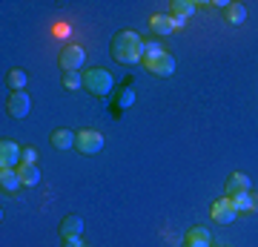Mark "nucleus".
I'll return each instance as SVG.
<instances>
[{
    "label": "nucleus",
    "mask_w": 258,
    "mask_h": 247,
    "mask_svg": "<svg viewBox=\"0 0 258 247\" xmlns=\"http://www.w3.org/2000/svg\"><path fill=\"white\" fill-rule=\"evenodd\" d=\"M141 49H144V40H141L138 32H118V35L112 37V58L123 66H135V64H144V55H141Z\"/></svg>",
    "instance_id": "f257e3e1"
},
{
    "label": "nucleus",
    "mask_w": 258,
    "mask_h": 247,
    "mask_svg": "<svg viewBox=\"0 0 258 247\" xmlns=\"http://www.w3.org/2000/svg\"><path fill=\"white\" fill-rule=\"evenodd\" d=\"M83 86L92 92V95H109L112 86H115V78H112L106 69H86L83 72Z\"/></svg>",
    "instance_id": "f03ea898"
},
{
    "label": "nucleus",
    "mask_w": 258,
    "mask_h": 247,
    "mask_svg": "<svg viewBox=\"0 0 258 247\" xmlns=\"http://www.w3.org/2000/svg\"><path fill=\"white\" fill-rule=\"evenodd\" d=\"M75 150L81 156H98L103 150V135L98 129H78L75 132Z\"/></svg>",
    "instance_id": "7ed1b4c3"
},
{
    "label": "nucleus",
    "mask_w": 258,
    "mask_h": 247,
    "mask_svg": "<svg viewBox=\"0 0 258 247\" xmlns=\"http://www.w3.org/2000/svg\"><path fill=\"white\" fill-rule=\"evenodd\" d=\"M57 61H60V66H63V72H78V69L86 64V49L78 46V43H66L63 49H60Z\"/></svg>",
    "instance_id": "20e7f679"
},
{
    "label": "nucleus",
    "mask_w": 258,
    "mask_h": 247,
    "mask_svg": "<svg viewBox=\"0 0 258 247\" xmlns=\"http://www.w3.org/2000/svg\"><path fill=\"white\" fill-rule=\"evenodd\" d=\"M210 216L215 224H235V219H238V210H235V204H232V199H218V202L210 204Z\"/></svg>",
    "instance_id": "39448f33"
},
{
    "label": "nucleus",
    "mask_w": 258,
    "mask_h": 247,
    "mask_svg": "<svg viewBox=\"0 0 258 247\" xmlns=\"http://www.w3.org/2000/svg\"><path fill=\"white\" fill-rule=\"evenodd\" d=\"M23 164V150H20L15 141H0V167L3 170H18Z\"/></svg>",
    "instance_id": "423d86ee"
},
{
    "label": "nucleus",
    "mask_w": 258,
    "mask_h": 247,
    "mask_svg": "<svg viewBox=\"0 0 258 247\" xmlns=\"http://www.w3.org/2000/svg\"><path fill=\"white\" fill-rule=\"evenodd\" d=\"M6 110H9L12 118H26L29 110H32V98H29L26 92H12V95H9V104H6Z\"/></svg>",
    "instance_id": "0eeeda50"
},
{
    "label": "nucleus",
    "mask_w": 258,
    "mask_h": 247,
    "mask_svg": "<svg viewBox=\"0 0 258 247\" xmlns=\"http://www.w3.org/2000/svg\"><path fill=\"white\" fill-rule=\"evenodd\" d=\"M175 66H178V64H175V58L166 52V55L155 58V61H147V64H144V69H149V72L158 75V78H169V75L175 72Z\"/></svg>",
    "instance_id": "6e6552de"
},
{
    "label": "nucleus",
    "mask_w": 258,
    "mask_h": 247,
    "mask_svg": "<svg viewBox=\"0 0 258 247\" xmlns=\"http://www.w3.org/2000/svg\"><path fill=\"white\" fill-rule=\"evenodd\" d=\"M149 29L155 37H169L175 32V23H172V15H152L149 18Z\"/></svg>",
    "instance_id": "1a4fd4ad"
},
{
    "label": "nucleus",
    "mask_w": 258,
    "mask_h": 247,
    "mask_svg": "<svg viewBox=\"0 0 258 247\" xmlns=\"http://www.w3.org/2000/svg\"><path fill=\"white\" fill-rule=\"evenodd\" d=\"M224 190H227V199H235L241 192H249V175L232 173L230 178H227V184H224Z\"/></svg>",
    "instance_id": "9d476101"
},
{
    "label": "nucleus",
    "mask_w": 258,
    "mask_h": 247,
    "mask_svg": "<svg viewBox=\"0 0 258 247\" xmlns=\"http://www.w3.org/2000/svg\"><path fill=\"white\" fill-rule=\"evenodd\" d=\"M49 144L55 146V150H60V153H66V150L75 146V132L66 129V127H60V129H55V132L49 135Z\"/></svg>",
    "instance_id": "9b49d317"
},
{
    "label": "nucleus",
    "mask_w": 258,
    "mask_h": 247,
    "mask_svg": "<svg viewBox=\"0 0 258 247\" xmlns=\"http://www.w3.org/2000/svg\"><path fill=\"white\" fill-rule=\"evenodd\" d=\"M232 204H235L238 216H241V213H258V195H255V192H241V195L232 199Z\"/></svg>",
    "instance_id": "f8f14e48"
},
{
    "label": "nucleus",
    "mask_w": 258,
    "mask_h": 247,
    "mask_svg": "<svg viewBox=\"0 0 258 247\" xmlns=\"http://www.w3.org/2000/svg\"><path fill=\"white\" fill-rule=\"evenodd\" d=\"M0 187H3V192H15L18 187H23L18 170H3L0 167Z\"/></svg>",
    "instance_id": "ddd939ff"
},
{
    "label": "nucleus",
    "mask_w": 258,
    "mask_h": 247,
    "mask_svg": "<svg viewBox=\"0 0 258 247\" xmlns=\"http://www.w3.org/2000/svg\"><path fill=\"white\" fill-rule=\"evenodd\" d=\"M18 175H20V181L26 184V187L40 184V170H37V164H20L18 167Z\"/></svg>",
    "instance_id": "4468645a"
},
{
    "label": "nucleus",
    "mask_w": 258,
    "mask_h": 247,
    "mask_svg": "<svg viewBox=\"0 0 258 247\" xmlns=\"http://www.w3.org/2000/svg\"><path fill=\"white\" fill-rule=\"evenodd\" d=\"M83 233V219L81 216H66L60 221V236H81Z\"/></svg>",
    "instance_id": "2eb2a0df"
},
{
    "label": "nucleus",
    "mask_w": 258,
    "mask_h": 247,
    "mask_svg": "<svg viewBox=\"0 0 258 247\" xmlns=\"http://www.w3.org/2000/svg\"><path fill=\"white\" fill-rule=\"evenodd\" d=\"M141 55H144V64L147 61H155V58L166 55V46L161 40H144V49H141Z\"/></svg>",
    "instance_id": "dca6fc26"
},
{
    "label": "nucleus",
    "mask_w": 258,
    "mask_h": 247,
    "mask_svg": "<svg viewBox=\"0 0 258 247\" xmlns=\"http://www.w3.org/2000/svg\"><path fill=\"white\" fill-rule=\"evenodd\" d=\"M224 12H227V23H232V26H241L247 20V6L244 3H230Z\"/></svg>",
    "instance_id": "f3484780"
},
{
    "label": "nucleus",
    "mask_w": 258,
    "mask_h": 247,
    "mask_svg": "<svg viewBox=\"0 0 258 247\" xmlns=\"http://www.w3.org/2000/svg\"><path fill=\"white\" fill-rule=\"evenodd\" d=\"M195 9H198V3H192V0H175L169 15H175V18H192Z\"/></svg>",
    "instance_id": "a211bd4d"
},
{
    "label": "nucleus",
    "mask_w": 258,
    "mask_h": 247,
    "mask_svg": "<svg viewBox=\"0 0 258 247\" xmlns=\"http://www.w3.org/2000/svg\"><path fill=\"white\" fill-rule=\"evenodd\" d=\"M26 81H29V78H26V72H23V69H12L9 78H6V83L12 86V92H23Z\"/></svg>",
    "instance_id": "6ab92c4d"
},
{
    "label": "nucleus",
    "mask_w": 258,
    "mask_h": 247,
    "mask_svg": "<svg viewBox=\"0 0 258 247\" xmlns=\"http://www.w3.org/2000/svg\"><path fill=\"white\" fill-rule=\"evenodd\" d=\"M186 241H201V244H212V236L207 227H189L186 230Z\"/></svg>",
    "instance_id": "aec40b11"
},
{
    "label": "nucleus",
    "mask_w": 258,
    "mask_h": 247,
    "mask_svg": "<svg viewBox=\"0 0 258 247\" xmlns=\"http://www.w3.org/2000/svg\"><path fill=\"white\" fill-rule=\"evenodd\" d=\"M83 86V75L81 72H63V89L75 92V89H81Z\"/></svg>",
    "instance_id": "412c9836"
},
{
    "label": "nucleus",
    "mask_w": 258,
    "mask_h": 247,
    "mask_svg": "<svg viewBox=\"0 0 258 247\" xmlns=\"http://www.w3.org/2000/svg\"><path fill=\"white\" fill-rule=\"evenodd\" d=\"M135 104V89H123V95L118 98V110H129Z\"/></svg>",
    "instance_id": "4be33fe9"
},
{
    "label": "nucleus",
    "mask_w": 258,
    "mask_h": 247,
    "mask_svg": "<svg viewBox=\"0 0 258 247\" xmlns=\"http://www.w3.org/2000/svg\"><path fill=\"white\" fill-rule=\"evenodd\" d=\"M23 164H37V150L35 146H26V150H23Z\"/></svg>",
    "instance_id": "5701e85b"
},
{
    "label": "nucleus",
    "mask_w": 258,
    "mask_h": 247,
    "mask_svg": "<svg viewBox=\"0 0 258 247\" xmlns=\"http://www.w3.org/2000/svg\"><path fill=\"white\" fill-rule=\"evenodd\" d=\"M63 247H86L81 236H63Z\"/></svg>",
    "instance_id": "b1692460"
},
{
    "label": "nucleus",
    "mask_w": 258,
    "mask_h": 247,
    "mask_svg": "<svg viewBox=\"0 0 258 247\" xmlns=\"http://www.w3.org/2000/svg\"><path fill=\"white\" fill-rule=\"evenodd\" d=\"M172 23H175V32H178V29L186 26V18H175V15H172Z\"/></svg>",
    "instance_id": "393cba45"
},
{
    "label": "nucleus",
    "mask_w": 258,
    "mask_h": 247,
    "mask_svg": "<svg viewBox=\"0 0 258 247\" xmlns=\"http://www.w3.org/2000/svg\"><path fill=\"white\" fill-rule=\"evenodd\" d=\"M186 247H212V244H201V241H186Z\"/></svg>",
    "instance_id": "a878e982"
},
{
    "label": "nucleus",
    "mask_w": 258,
    "mask_h": 247,
    "mask_svg": "<svg viewBox=\"0 0 258 247\" xmlns=\"http://www.w3.org/2000/svg\"><path fill=\"white\" fill-rule=\"evenodd\" d=\"M86 247H89V244H86Z\"/></svg>",
    "instance_id": "bb28decb"
},
{
    "label": "nucleus",
    "mask_w": 258,
    "mask_h": 247,
    "mask_svg": "<svg viewBox=\"0 0 258 247\" xmlns=\"http://www.w3.org/2000/svg\"><path fill=\"white\" fill-rule=\"evenodd\" d=\"M224 247H227V244H224Z\"/></svg>",
    "instance_id": "cd10ccee"
}]
</instances>
